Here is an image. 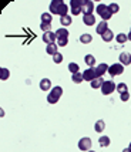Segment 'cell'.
Returning <instances> with one entry per match:
<instances>
[{
	"instance_id": "7a4b0ae2",
	"label": "cell",
	"mask_w": 131,
	"mask_h": 152,
	"mask_svg": "<svg viewBox=\"0 0 131 152\" xmlns=\"http://www.w3.org/2000/svg\"><path fill=\"white\" fill-rule=\"evenodd\" d=\"M83 77H84L85 81H90V83H91L93 80L98 78V77H101V75L98 73L97 67H90V68H87L85 71H83Z\"/></svg>"
},
{
	"instance_id": "5bb4252c",
	"label": "cell",
	"mask_w": 131,
	"mask_h": 152,
	"mask_svg": "<svg viewBox=\"0 0 131 152\" xmlns=\"http://www.w3.org/2000/svg\"><path fill=\"white\" fill-rule=\"evenodd\" d=\"M56 36H57V39H60V37H66V39H68V30L64 28V27H59V28H57V31H56Z\"/></svg>"
},
{
	"instance_id": "6da1fadb",
	"label": "cell",
	"mask_w": 131,
	"mask_h": 152,
	"mask_svg": "<svg viewBox=\"0 0 131 152\" xmlns=\"http://www.w3.org/2000/svg\"><path fill=\"white\" fill-rule=\"evenodd\" d=\"M96 10H97L98 16H101L103 21H107L108 19H111L113 17V14H111V12H110V9H108V6H105L104 3H100Z\"/></svg>"
},
{
	"instance_id": "f35d334b",
	"label": "cell",
	"mask_w": 131,
	"mask_h": 152,
	"mask_svg": "<svg viewBox=\"0 0 131 152\" xmlns=\"http://www.w3.org/2000/svg\"><path fill=\"white\" fill-rule=\"evenodd\" d=\"M128 148H130V149H131V142H130V146H128Z\"/></svg>"
},
{
	"instance_id": "d4e9b609",
	"label": "cell",
	"mask_w": 131,
	"mask_h": 152,
	"mask_svg": "<svg viewBox=\"0 0 131 152\" xmlns=\"http://www.w3.org/2000/svg\"><path fill=\"white\" fill-rule=\"evenodd\" d=\"M50 93H53L54 95H57V97L60 98V97L63 95V88H61L60 86H56V87H53L52 88V91H50Z\"/></svg>"
},
{
	"instance_id": "44dd1931",
	"label": "cell",
	"mask_w": 131,
	"mask_h": 152,
	"mask_svg": "<svg viewBox=\"0 0 131 152\" xmlns=\"http://www.w3.org/2000/svg\"><path fill=\"white\" fill-rule=\"evenodd\" d=\"M71 80L76 83V84H80V83H83V80H84V77H83V73H76V74H71Z\"/></svg>"
},
{
	"instance_id": "83f0119b",
	"label": "cell",
	"mask_w": 131,
	"mask_h": 152,
	"mask_svg": "<svg viewBox=\"0 0 131 152\" xmlns=\"http://www.w3.org/2000/svg\"><path fill=\"white\" fill-rule=\"evenodd\" d=\"M108 9H110L111 14H116V13H118V10H120V6H118L117 3H110V4H108Z\"/></svg>"
},
{
	"instance_id": "e0dca14e",
	"label": "cell",
	"mask_w": 131,
	"mask_h": 152,
	"mask_svg": "<svg viewBox=\"0 0 131 152\" xmlns=\"http://www.w3.org/2000/svg\"><path fill=\"white\" fill-rule=\"evenodd\" d=\"M84 63L88 67H94V64H96V58H94V56H93V54H87V56L84 57Z\"/></svg>"
},
{
	"instance_id": "4fadbf2b",
	"label": "cell",
	"mask_w": 131,
	"mask_h": 152,
	"mask_svg": "<svg viewBox=\"0 0 131 152\" xmlns=\"http://www.w3.org/2000/svg\"><path fill=\"white\" fill-rule=\"evenodd\" d=\"M94 129H96V132H103L105 129V122L103 119H98L97 122L94 124Z\"/></svg>"
},
{
	"instance_id": "9a60e30c",
	"label": "cell",
	"mask_w": 131,
	"mask_h": 152,
	"mask_svg": "<svg viewBox=\"0 0 131 152\" xmlns=\"http://www.w3.org/2000/svg\"><path fill=\"white\" fill-rule=\"evenodd\" d=\"M60 23H61V26L63 27H68L71 26V16H63V17H60Z\"/></svg>"
},
{
	"instance_id": "2e32d148",
	"label": "cell",
	"mask_w": 131,
	"mask_h": 152,
	"mask_svg": "<svg viewBox=\"0 0 131 152\" xmlns=\"http://www.w3.org/2000/svg\"><path fill=\"white\" fill-rule=\"evenodd\" d=\"M103 83H104V80H103V77H98V78H96V80H93L91 81V88H101V86H103Z\"/></svg>"
},
{
	"instance_id": "d6986e66",
	"label": "cell",
	"mask_w": 131,
	"mask_h": 152,
	"mask_svg": "<svg viewBox=\"0 0 131 152\" xmlns=\"http://www.w3.org/2000/svg\"><path fill=\"white\" fill-rule=\"evenodd\" d=\"M101 39L104 40L105 43H108V41H111V40L114 39V34H113V31L110 30V28H108V30H107L104 34H101Z\"/></svg>"
},
{
	"instance_id": "ac0fdd59",
	"label": "cell",
	"mask_w": 131,
	"mask_h": 152,
	"mask_svg": "<svg viewBox=\"0 0 131 152\" xmlns=\"http://www.w3.org/2000/svg\"><path fill=\"white\" fill-rule=\"evenodd\" d=\"M108 68H110V66H107L105 63H103V64H98L97 66V70H98V73H100V75L103 77L105 73H108Z\"/></svg>"
},
{
	"instance_id": "4316f807",
	"label": "cell",
	"mask_w": 131,
	"mask_h": 152,
	"mask_svg": "<svg viewBox=\"0 0 131 152\" xmlns=\"http://www.w3.org/2000/svg\"><path fill=\"white\" fill-rule=\"evenodd\" d=\"M52 20H53L52 13H43L41 14V21H44V23H52Z\"/></svg>"
},
{
	"instance_id": "ffe728a7",
	"label": "cell",
	"mask_w": 131,
	"mask_h": 152,
	"mask_svg": "<svg viewBox=\"0 0 131 152\" xmlns=\"http://www.w3.org/2000/svg\"><path fill=\"white\" fill-rule=\"evenodd\" d=\"M80 41H81V43H83V44H88V43H91L93 41V36L91 34H81V36H80Z\"/></svg>"
},
{
	"instance_id": "9c48e42d",
	"label": "cell",
	"mask_w": 131,
	"mask_h": 152,
	"mask_svg": "<svg viewBox=\"0 0 131 152\" xmlns=\"http://www.w3.org/2000/svg\"><path fill=\"white\" fill-rule=\"evenodd\" d=\"M120 61L123 66H130L131 64V54L130 53H121L120 54Z\"/></svg>"
},
{
	"instance_id": "7c38bea8",
	"label": "cell",
	"mask_w": 131,
	"mask_h": 152,
	"mask_svg": "<svg viewBox=\"0 0 131 152\" xmlns=\"http://www.w3.org/2000/svg\"><path fill=\"white\" fill-rule=\"evenodd\" d=\"M107 30H108V24H107V21H101V23H98L97 28H96V31H97L100 36H101V34H104Z\"/></svg>"
},
{
	"instance_id": "30bf717a",
	"label": "cell",
	"mask_w": 131,
	"mask_h": 152,
	"mask_svg": "<svg viewBox=\"0 0 131 152\" xmlns=\"http://www.w3.org/2000/svg\"><path fill=\"white\" fill-rule=\"evenodd\" d=\"M52 88V81L49 78H43L40 81V90H43V91H49Z\"/></svg>"
},
{
	"instance_id": "cb8c5ba5",
	"label": "cell",
	"mask_w": 131,
	"mask_h": 152,
	"mask_svg": "<svg viewBox=\"0 0 131 152\" xmlns=\"http://www.w3.org/2000/svg\"><path fill=\"white\" fill-rule=\"evenodd\" d=\"M59 99H60L59 97H57V95H54L53 93H49V95H47V102H49V104H56Z\"/></svg>"
},
{
	"instance_id": "277c9868",
	"label": "cell",
	"mask_w": 131,
	"mask_h": 152,
	"mask_svg": "<svg viewBox=\"0 0 131 152\" xmlns=\"http://www.w3.org/2000/svg\"><path fill=\"white\" fill-rule=\"evenodd\" d=\"M124 73V67L121 63H116V64H111L110 68H108V74L111 77H116V75H120V74Z\"/></svg>"
},
{
	"instance_id": "8992f818",
	"label": "cell",
	"mask_w": 131,
	"mask_h": 152,
	"mask_svg": "<svg viewBox=\"0 0 131 152\" xmlns=\"http://www.w3.org/2000/svg\"><path fill=\"white\" fill-rule=\"evenodd\" d=\"M43 41L47 43V44H52L54 41H57V36H56V33H53V31H47V33L43 34Z\"/></svg>"
},
{
	"instance_id": "5b68a950",
	"label": "cell",
	"mask_w": 131,
	"mask_h": 152,
	"mask_svg": "<svg viewBox=\"0 0 131 152\" xmlns=\"http://www.w3.org/2000/svg\"><path fill=\"white\" fill-rule=\"evenodd\" d=\"M91 148V139L88 137H84L79 141V149L80 151H90Z\"/></svg>"
},
{
	"instance_id": "484cf974",
	"label": "cell",
	"mask_w": 131,
	"mask_h": 152,
	"mask_svg": "<svg viewBox=\"0 0 131 152\" xmlns=\"http://www.w3.org/2000/svg\"><path fill=\"white\" fill-rule=\"evenodd\" d=\"M68 70H70V73H73V74L80 73L79 71L80 67H79V64H76V63H70V64H68Z\"/></svg>"
},
{
	"instance_id": "1f68e13d",
	"label": "cell",
	"mask_w": 131,
	"mask_h": 152,
	"mask_svg": "<svg viewBox=\"0 0 131 152\" xmlns=\"http://www.w3.org/2000/svg\"><path fill=\"white\" fill-rule=\"evenodd\" d=\"M117 91L120 94L125 93V91H128V88H127V84H124V83H120V84H117Z\"/></svg>"
},
{
	"instance_id": "52a82bcc",
	"label": "cell",
	"mask_w": 131,
	"mask_h": 152,
	"mask_svg": "<svg viewBox=\"0 0 131 152\" xmlns=\"http://www.w3.org/2000/svg\"><path fill=\"white\" fill-rule=\"evenodd\" d=\"M93 10H94V3H93L91 0H85L84 4H83V13L93 14Z\"/></svg>"
},
{
	"instance_id": "8d00e7d4",
	"label": "cell",
	"mask_w": 131,
	"mask_h": 152,
	"mask_svg": "<svg viewBox=\"0 0 131 152\" xmlns=\"http://www.w3.org/2000/svg\"><path fill=\"white\" fill-rule=\"evenodd\" d=\"M123 152H131V149H130V148H125V149H124Z\"/></svg>"
},
{
	"instance_id": "74e56055",
	"label": "cell",
	"mask_w": 131,
	"mask_h": 152,
	"mask_svg": "<svg viewBox=\"0 0 131 152\" xmlns=\"http://www.w3.org/2000/svg\"><path fill=\"white\" fill-rule=\"evenodd\" d=\"M128 40H130V41H131V31H130V33H128Z\"/></svg>"
},
{
	"instance_id": "3957f363",
	"label": "cell",
	"mask_w": 131,
	"mask_h": 152,
	"mask_svg": "<svg viewBox=\"0 0 131 152\" xmlns=\"http://www.w3.org/2000/svg\"><path fill=\"white\" fill-rule=\"evenodd\" d=\"M116 90H117V86H116V83H113L111 80L110 81H104L103 86H101V93L104 94V95H108V94L114 93Z\"/></svg>"
},
{
	"instance_id": "f546056e",
	"label": "cell",
	"mask_w": 131,
	"mask_h": 152,
	"mask_svg": "<svg viewBox=\"0 0 131 152\" xmlns=\"http://www.w3.org/2000/svg\"><path fill=\"white\" fill-rule=\"evenodd\" d=\"M40 28H41L44 33H47V31H50V30H52V23H44V21H41Z\"/></svg>"
},
{
	"instance_id": "7402d4cb",
	"label": "cell",
	"mask_w": 131,
	"mask_h": 152,
	"mask_svg": "<svg viewBox=\"0 0 131 152\" xmlns=\"http://www.w3.org/2000/svg\"><path fill=\"white\" fill-rule=\"evenodd\" d=\"M9 77H10V71H9L7 68H3V67H1V68H0V80L4 81V80H7Z\"/></svg>"
},
{
	"instance_id": "d590c367",
	"label": "cell",
	"mask_w": 131,
	"mask_h": 152,
	"mask_svg": "<svg viewBox=\"0 0 131 152\" xmlns=\"http://www.w3.org/2000/svg\"><path fill=\"white\" fill-rule=\"evenodd\" d=\"M120 98H121V101H128V98H130V93L125 91V93L120 94Z\"/></svg>"
},
{
	"instance_id": "603a6c76",
	"label": "cell",
	"mask_w": 131,
	"mask_h": 152,
	"mask_svg": "<svg viewBox=\"0 0 131 152\" xmlns=\"http://www.w3.org/2000/svg\"><path fill=\"white\" fill-rule=\"evenodd\" d=\"M116 40H117V43H120V44H124L125 41L128 40V36H127V34H124V33H120V34H117Z\"/></svg>"
},
{
	"instance_id": "836d02e7",
	"label": "cell",
	"mask_w": 131,
	"mask_h": 152,
	"mask_svg": "<svg viewBox=\"0 0 131 152\" xmlns=\"http://www.w3.org/2000/svg\"><path fill=\"white\" fill-rule=\"evenodd\" d=\"M53 61L56 63V64H61V61H63V56L60 53H57L56 56H53Z\"/></svg>"
},
{
	"instance_id": "4dcf8cb0",
	"label": "cell",
	"mask_w": 131,
	"mask_h": 152,
	"mask_svg": "<svg viewBox=\"0 0 131 152\" xmlns=\"http://www.w3.org/2000/svg\"><path fill=\"white\" fill-rule=\"evenodd\" d=\"M56 44L60 47H64L68 44V39H66V37H60V39H57V41H56Z\"/></svg>"
},
{
	"instance_id": "ba28073f",
	"label": "cell",
	"mask_w": 131,
	"mask_h": 152,
	"mask_svg": "<svg viewBox=\"0 0 131 152\" xmlns=\"http://www.w3.org/2000/svg\"><path fill=\"white\" fill-rule=\"evenodd\" d=\"M83 23H84L85 26H94L96 16H94V14H84V16H83Z\"/></svg>"
},
{
	"instance_id": "8fae6325",
	"label": "cell",
	"mask_w": 131,
	"mask_h": 152,
	"mask_svg": "<svg viewBox=\"0 0 131 152\" xmlns=\"http://www.w3.org/2000/svg\"><path fill=\"white\" fill-rule=\"evenodd\" d=\"M57 48H59V46H57L56 43H52V44H47L46 53H47V54H50V56H56V54L59 53V51H57Z\"/></svg>"
},
{
	"instance_id": "e575fe53",
	"label": "cell",
	"mask_w": 131,
	"mask_h": 152,
	"mask_svg": "<svg viewBox=\"0 0 131 152\" xmlns=\"http://www.w3.org/2000/svg\"><path fill=\"white\" fill-rule=\"evenodd\" d=\"M83 12V7H71V14L73 16H79Z\"/></svg>"
},
{
	"instance_id": "f1b7e54d",
	"label": "cell",
	"mask_w": 131,
	"mask_h": 152,
	"mask_svg": "<svg viewBox=\"0 0 131 152\" xmlns=\"http://www.w3.org/2000/svg\"><path fill=\"white\" fill-rule=\"evenodd\" d=\"M98 141H100V146H103V148L110 145V138H108V137H101Z\"/></svg>"
},
{
	"instance_id": "d6a6232c",
	"label": "cell",
	"mask_w": 131,
	"mask_h": 152,
	"mask_svg": "<svg viewBox=\"0 0 131 152\" xmlns=\"http://www.w3.org/2000/svg\"><path fill=\"white\" fill-rule=\"evenodd\" d=\"M70 4H71V7H83L84 0H71V1H70Z\"/></svg>"
},
{
	"instance_id": "ab89813d",
	"label": "cell",
	"mask_w": 131,
	"mask_h": 152,
	"mask_svg": "<svg viewBox=\"0 0 131 152\" xmlns=\"http://www.w3.org/2000/svg\"><path fill=\"white\" fill-rule=\"evenodd\" d=\"M87 152H96V151H87Z\"/></svg>"
}]
</instances>
